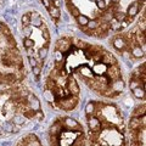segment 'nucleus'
I'll return each instance as SVG.
<instances>
[{"label":"nucleus","mask_w":146,"mask_h":146,"mask_svg":"<svg viewBox=\"0 0 146 146\" xmlns=\"http://www.w3.org/2000/svg\"><path fill=\"white\" fill-rule=\"evenodd\" d=\"M83 129L74 131L63 122H56L50 129V144L51 146H84Z\"/></svg>","instance_id":"1"},{"label":"nucleus","mask_w":146,"mask_h":146,"mask_svg":"<svg viewBox=\"0 0 146 146\" xmlns=\"http://www.w3.org/2000/svg\"><path fill=\"white\" fill-rule=\"evenodd\" d=\"M56 104H57V106L60 107L61 110H65V111H71V110H73L77 106V105H78V98L74 96V95H68V96L58 100Z\"/></svg>","instance_id":"2"},{"label":"nucleus","mask_w":146,"mask_h":146,"mask_svg":"<svg viewBox=\"0 0 146 146\" xmlns=\"http://www.w3.org/2000/svg\"><path fill=\"white\" fill-rule=\"evenodd\" d=\"M66 89H67V91H68V93H70L71 95H74V96H77V95L79 94V91H80V89H79L78 84H77L76 79L73 78L72 76H68V77H67Z\"/></svg>","instance_id":"3"},{"label":"nucleus","mask_w":146,"mask_h":146,"mask_svg":"<svg viewBox=\"0 0 146 146\" xmlns=\"http://www.w3.org/2000/svg\"><path fill=\"white\" fill-rule=\"evenodd\" d=\"M88 124H89V128H90V131H98L100 129L101 121H100L96 116L89 115L88 116Z\"/></svg>","instance_id":"4"},{"label":"nucleus","mask_w":146,"mask_h":146,"mask_svg":"<svg viewBox=\"0 0 146 146\" xmlns=\"http://www.w3.org/2000/svg\"><path fill=\"white\" fill-rule=\"evenodd\" d=\"M71 46H72V44H71V42L68 39H60L57 42V44H56V48H57V50L58 51H61V52H67L68 50L71 49Z\"/></svg>","instance_id":"5"},{"label":"nucleus","mask_w":146,"mask_h":146,"mask_svg":"<svg viewBox=\"0 0 146 146\" xmlns=\"http://www.w3.org/2000/svg\"><path fill=\"white\" fill-rule=\"evenodd\" d=\"M79 73L82 74V77H84L85 79H94V76H95L93 70H91L89 66H86V65L79 67Z\"/></svg>","instance_id":"6"},{"label":"nucleus","mask_w":146,"mask_h":146,"mask_svg":"<svg viewBox=\"0 0 146 146\" xmlns=\"http://www.w3.org/2000/svg\"><path fill=\"white\" fill-rule=\"evenodd\" d=\"M139 12V4L138 3H133L131 5L128 7V11H127V16L128 17H131L134 18Z\"/></svg>","instance_id":"7"},{"label":"nucleus","mask_w":146,"mask_h":146,"mask_svg":"<svg viewBox=\"0 0 146 146\" xmlns=\"http://www.w3.org/2000/svg\"><path fill=\"white\" fill-rule=\"evenodd\" d=\"M130 52H131V56H133V57L139 58V57H143V56H144L145 50L141 48V46H139V45H135V46L131 48Z\"/></svg>","instance_id":"8"},{"label":"nucleus","mask_w":146,"mask_h":146,"mask_svg":"<svg viewBox=\"0 0 146 146\" xmlns=\"http://www.w3.org/2000/svg\"><path fill=\"white\" fill-rule=\"evenodd\" d=\"M113 46L117 50H125L127 43H125L124 38H115V40H113Z\"/></svg>","instance_id":"9"},{"label":"nucleus","mask_w":146,"mask_h":146,"mask_svg":"<svg viewBox=\"0 0 146 146\" xmlns=\"http://www.w3.org/2000/svg\"><path fill=\"white\" fill-rule=\"evenodd\" d=\"M10 122L13 123V124H16V125H22L26 122V117L23 115H13Z\"/></svg>","instance_id":"10"},{"label":"nucleus","mask_w":146,"mask_h":146,"mask_svg":"<svg viewBox=\"0 0 146 146\" xmlns=\"http://www.w3.org/2000/svg\"><path fill=\"white\" fill-rule=\"evenodd\" d=\"M48 10H49L50 16H51L52 18H55V20H57V18L60 17V15H61V13H60V9L56 7V6H50Z\"/></svg>","instance_id":"11"},{"label":"nucleus","mask_w":146,"mask_h":146,"mask_svg":"<svg viewBox=\"0 0 146 146\" xmlns=\"http://www.w3.org/2000/svg\"><path fill=\"white\" fill-rule=\"evenodd\" d=\"M108 25H110V29H112V31H119V29H122L121 22H118L116 18H112V20L108 22Z\"/></svg>","instance_id":"12"},{"label":"nucleus","mask_w":146,"mask_h":146,"mask_svg":"<svg viewBox=\"0 0 146 146\" xmlns=\"http://www.w3.org/2000/svg\"><path fill=\"white\" fill-rule=\"evenodd\" d=\"M76 18H77V22H78V25H80L82 27H85L86 25H88V22L90 21L85 15H79V16H77Z\"/></svg>","instance_id":"13"},{"label":"nucleus","mask_w":146,"mask_h":146,"mask_svg":"<svg viewBox=\"0 0 146 146\" xmlns=\"http://www.w3.org/2000/svg\"><path fill=\"white\" fill-rule=\"evenodd\" d=\"M133 94L135 98L138 99H144L145 98V91H144V88H140V86H138V88L133 89Z\"/></svg>","instance_id":"14"},{"label":"nucleus","mask_w":146,"mask_h":146,"mask_svg":"<svg viewBox=\"0 0 146 146\" xmlns=\"http://www.w3.org/2000/svg\"><path fill=\"white\" fill-rule=\"evenodd\" d=\"M48 51H49V49L48 46H42L39 50H38V56L40 60H44L45 57H46V55H48Z\"/></svg>","instance_id":"15"},{"label":"nucleus","mask_w":146,"mask_h":146,"mask_svg":"<svg viewBox=\"0 0 146 146\" xmlns=\"http://www.w3.org/2000/svg\"><path fill=\"white\" fill-rule=\"evenodd\" d=\"M94 112H95V102H89L88 105H86V107H85V113L86 115H94Z\"/></svg>","instance_id":"16"},{"label":"nucleus","mask_w":146,"mask_h":146,"mask_svg":"<svg viewBox=\"0 0 146 146\" xmlns=\"http://www.w3.org/2000/svg\"><path fill=\"white\" fill-rule=\"evenodd\" d=\"M23 45H25V48L26 49H31V48H34V40L33 39H31V38H25L23 39Z\"/></svg>","instance_id":"17"},{"label":"nucleus","mask_w":146,"mask_h":146,"mask_svg":"<svg viewBox=\"0 0 146 146\" xmlns=\"http://www.w3.org/2000/svg\"><path fill=\"white\" fill-rule=\"evenodd\" d=\"M143 115H145V105H143V107H138L135 110L133 113V117H140Z\"/></svg>","instance_id":"18"},{"label":"nucleus","mask_w":146,"mask_h":146,"mask_svg":"<svg viewBox=\"0 0 146 146\" xmlns=\"http://www.w3.org/2000/svg\"><path fill=\"white\" fill-rule=\"evenodd\" d=\"M68 7H70V11H71V13H72V15L74 16V17H77V16L80 15V12H79V10H78V7H77V6L70 4V5H68Z\"/></svg>","instance_id":"19"},{"label":"nucleus","mask_w":146,"mask_h":146,"mask_svg":"<svg viewBox=\"0 0 146 146\" xmlns=\"http://www.w3.org/2000/svg\"><path fill=\"white\" fill-rule=\"evenodd\" d=\"M22 23H23V27L31 25V13H26L22 16Z\"/></svg>","instance_id":"20"},{"label":"nucleus","mask_w":146,"mask_h":146,"mask_svg":"<svg viewBox=\"0 0 146 146\" xmlns=\"http://www.w3.org/2000/svg\"><path fill=\"white\" fill-rule=\"evenodd\" d=\"M31 33H32V27L31 26H25L23 27V34L26 35V38H29Z\"/></svg>","instance_id":"21"},{"label":"nucleus","mask_w":146,"mask_h":146,"mask_svg":"<svg viewBox=\"0 0 146 146\" xmlns=\"http://www.w3.org/2000/svg\"><path fill=\"white\" fill-rule=\"evenodd\" d=\"M96 5H98V7H99V10H101V11H104V10H106V3H105V0H101V1H98L96 3Z\"/></svg>","instance_id":"22"},{"label":"nucleus","mask_w":146,"mask_h":146,"mask_svg":"<svg viewBox=\"0 0 146 146\" xmlns=\"http://www.w3.org/2000/svg\"><path fill=\"white\" fill-rule=\"evenodd\" d=\"M28 61H29V65H31L32 67L38 66V62H36V60H35L33 56H28Z\"/></svg>","instance_id":"23"},{"label":"nucleus","mask_w":146,"mask_h":146,"mask_svg":"<svg viewBox=\"0 0 146 146\" xmlns=\"http://www.w3.org/2000/svg\"><path fill=\"white\" fill-rule=\"evenodd\" d=\"M32 71H33V73H34V76H39V74H40V67H39V66L32 67Z\"/></svg>","instance_id":"24"},{"label":"nucleus","mask_w":146,"mask_h":146,"mask_svg":"<svg viewBox=\"0 0 146 146\" xmlns=\"http://www.w3.org/2000/svg\"><path fill=\"white\" fill-rule=\"evenodd\" d=\"M42 1H43L44 6L46 7V9H49L50 6H51V1H50V0H42Z\"/></svg>","instance_id":"25"},{"label":"nucleus","mask_w":146,"mask_h":146,"mask_svg":"<svg viewBox=\"0 0 146 146\" xmlns=\"http://www.w3.org/2000/svg\"><path fill=\"white\" fill-rule=\"evenodd\" d=\"M111 3H112V4H115V5H117V4L119 3V0H111Z\"/></svg>","instance_id":"26"},{"label":"nucleus","mask_w":146,"mask_h":146,"mask_svg":"<svg viewBox=\"0 0 146 146\" xmlns=\"http://www.w3.org/2000/svg\"><path fill=\"white\" fill-rule=\"evenodd\" d=\"M139 1H141V3H143V4H145V0H139Z\"/></svg>","instance_id":"27"},{"label":"nucleus","mask_w":146,"mask_h":146,"mask_svg":"<svg viewBox=\"0 0 146 146\" xmlns=\"http://www.w3.org/2000/svg\"><path fill=\"white\" fill-rule=\"evenodd\" d=\"M0 32H1V23H0Z\"/></svg>","instance_id":"28"},{"label":"nucleus","mask_w":146,"mask_h":146,"mask_svg":"<svg viewBox=\"0 0 146 146\" xmlns=\"http://www.w3.org/2000/svg\"><path fill=\"white\" fill-rule=\"evenodd\" d=\"M95 1H96V3H98V1H101V0H95Z\"/></svg>","instance_id":"29"},{"label":"nucleus","mask_w":146,"mask_h":146,"mask_svg":"<svg viewBox=\"0 0 146 146\" xmlns=\"http://www.w3.org/2000/svg\"><path fill=\"white\" fill-rule=\"evenodd\" d=\"M50 1H56V0H50Z\"/></svg>","instance_id":"30"}]
</instances>
